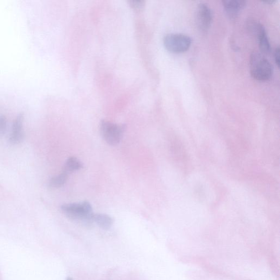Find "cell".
Wrapping results in <instances>:
<instances>
[{"mask_svg": "<svg viewBox=\"0 0 280 280\" xmlns=\"http://www.w3.org/2000/svg\"><path fill=\"white\" fill-rule=\"evenodd\" d=\"M191 44V38L181 34H170L164 38L165 49L174 53H181L188 51Z\"/></svg>", "mask_w": 280, "mask_h": 280, "instance_id": "cell-4", "label": "cell"}, {"mask_svg": "<svg viewBox=\"0 0 280 280\" xmlns=\"http://www.w3.org/2000/svg\"><path fill=\"white\" fill-rule=\"evenodd\" d=\"M274 59L276 65L279 68L280 65V50L279 46L277 48L274 53Z\"/></svg>", "mask_w": 280, "mask_h": 280, "instance_id": "cell-14", "label": "cell"}, {"mask_svg": "<svg viewBox=\"0 0 280 280\" xmlns=\"http://www.w3.org/2000/svg\"><path fill=\"white\" fill-rule=\"evenodd\" d=\"M82 167L83 164L76 157H70L64 165L63 172L69 175L70 173L81 169Z\"/></svg>", "mask_w": 280, "mask_h": 280, "instance_id": "cell-10", "label": "cell"}, {"mask_svg": "<svg viewBox=\"0 0 280 280\" xmlns=\"http://www.w3.org/2000/svg\"><path fill=\"white\" fill-rule=\"evenodd\" d=\"M68 174L63 172L61 174L52 177L50 181V185L53 188H61L67 181Z\"/></svg>", "mask_w": 280, "mask_h": 280, "instance_id": "cell-11", "label": "cell"}, {"mask_svg": "<svg viewBox=\"0 0 280 280\" xmlns=\"http://www.w3.org/2000/svg\"><path fill=\"white\" fill-rule=\"evenodd\" d=\"M24 114L21 113L16 117L13 124L12 131L10 138V142L13 145L21 143L24 138L23 123Z\"/></svg>", "mask_w": 280, "mask_h": 280, "instance_id": "cell-7", "label": "cell"}, {"mask_svg": "<svg viewBox=\"0 0 280 280\" xmlns=\"http://www.w3.org/2000/svg\"><path fill=\"white\" fill-rule=\"evenodd\" d=\"M273 66L262 55L253 53L250 57V72L252 77L259 81H267L273 75Z\"/></svg>", "mask_w": 280, "mask_h": 280, "instance_id": "cell-2", "label": "cell"}, {"mask_svg": "<svg viewBox=\"0 0 280 280\" xmlns=\"http://www.w3.org/2000/svg\"><path fill=\"white\" fill-rule=\"evenodd\" d=\"M251 30L256 34L259 41L260 50L265 54H268L270 51V45L264 26L259 23H252L250 25Z\"/></svg>", "mask_w": 280, "mask_h": 280, "instance_id": "cell-6", "label": "cell"}, {"mask_svg": "<svg viewBox=\"0 0 280 280\" xmlns=\"http://www.w3.org/2000/svg\"><path fill=\"white\" fill-rule=\"evenodd\" d=\"M197 23L198 28L202 31L209 30L212 23L213 15L209 7L205 4H200L197 10Z\"/></svg>", "mask_w": 280, "mask_h": 280, "instance_id": "cell-5", "label": "cell"}, {"mask_svg": "<svg viewBox=\"0 0 280 280\" xmlns=\"http://www.w3.org/2000/svg\"><path fill=\"white\" fill-rule=\"evenodd\" d=\"M222 4L228 16L231 18H235L237 17L239 12L245 8L246 2L241 0H231L223 1Z\"/></svg>", "mask_w": 280, "mask_h": 280, "instance_id": "cell-8", "label": "cell"}, {"mask_svg": "<svg viewBox=\"0 0 280 280\" xmlns=\"http://www.w3.org/2000/svg\"><path fill=\"white\" fill-rule=\"evenodd\" d=\"M61 209L69 218L83 225L89 226L94 222L95 213L91 205L87 202L64 204Z\"/></svg>", "mask_w": 280, "mask_h": 280, "instance_id": "cell-1", "label": "cell"}, {"mask_svg": "<svg viewBox=\"0 0 280 280\" xmlns=\"http://www.w3.org/2000/svg\"><path fill=\"white\" fill-rule=\"evenodd\" d=\"M7 127V119L4 116H0V136H2Z\"/></svg>", "mask_w": 280, "mask_h": 280, "instance_id": "cell-12", "label": "cell"}, {"mask_svg": "<svg viewBox=\"0 0 280 280\" xmlns=\"http://www.w3.org/2000/svg\"><path fill=\"white\" fill-rule=\"evenodd\" d=\"M93 221L104 230H108L111 228L113 224V219L108 215L103 214V213H97L95 214Z\"/></svg>", "mask_w": 280, "mask_h": 280, "instance_id": "cell-9", "label": "cell"}, {"mask_svg": "<svg viewBox=\"0 0 280 280\" xmlns=\"http://www.w3.org/2000/svg\"><path fill=\"white\" fill-rule=\"evenodd\" d=\"M66 280H73V279L71 277H68Z\"/></svg>", "mask_w": 280, "mask_h": 280, "instance_id": "cell-15", "label": "cell"}, {"mask_svg": "<svg viewBox=\"0 0 280 280\" xmlns=\"http://www.w3.org/2000/svg\"><path fill=\"white\" fill-rule=\"evenodd\" d=\"M125 125L117 124L109 121H103L101 124V131L106 142L112 146L118 144L123 136Z\"/></svg>", "mask_w": 280, "mask_h": 280, "instance_id": "cell-3", "label": "cell"}, {"mask_svg": "<svg viewBox=\"0 0 280 280\" xmlns=\"http://www.w3.org/2000/svg\"><path fill=\"white\" fill-rule=\"evenodd\" d=\"M133 9L141 10L144 8L145 2L143 1H131L129 2Z\"/></svg>", "mask_w": 280, "mask_h": 280, "instance_id": "cell-13", "label": "cell"}]
</instances>
